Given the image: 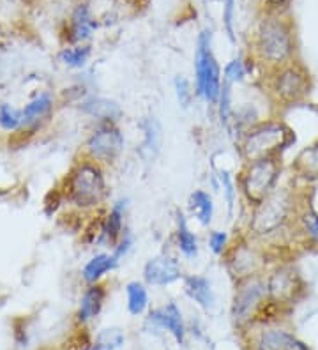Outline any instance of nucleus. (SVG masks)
<instances>
[{"mask_svg":"<svg viewBox=\"0 0 318 350\" xmlns=\"http://www.w3.org/2000/svg\"><path fill=\"white\" fill-rule=\"evenodd\" d=\"M310 188L290 175L289 183L281 184L262 204L244 209V234L274 253L276 258H284V253L297 248L295 223L302 205L311 198Z\"/></svg>","mask_w":318,"mask_h":350,"instance_id":"1","label":"nucleus"},{"mask_svg":"<svg viewBox=\"0 0 318 350\" xmlns=\"http://www.w3.org/2000/svg\"><path fill=\"white\" fill-rule=\"evenodd\" d=\"M295 30L281 11L263 14L251 38V59L259 64L262 75L297 60Z\"/></svg>","mask_w":318,"mask_h":350,"instance_id":"2","label":"nucleus"},{"mask_svg":"<svg viewBox=\"0 0 318 350\" xmlns=\"http://www.w3.org/2000/svg\"><path fill=\"white\" fill-rule=\"evenodd\" d=\"M259 85L271 101L276 113L304 105L313 92L315 81L310 69L297 59L281 68L265 71L259 78Z\"/></svg>","mask_w":318,"mask_h":350,"instance_id":"3","label":"nucleus"},{"mask_svg":"<svg viewBox=\"0 0 318 350\" xmlns=\"http://www.w3.org/2000/svg\"><path fill=\"white\" fill-rule=\"evenodd\" d=\"M108 168L81 156L66 177V198L83 213H99L110 202Z\"/></svg>","mask_w":318,"mask_h":350,"instance_id":"4","label":"nucleus"},{"mask_svg":"<svg viewBox=\"0 0 318 350\" xmlns=\"http://www.w3.org/2000/svg\"><path fill=\"white\" fill-rule=\"evenodd\" d=\"M297 142L292 126L280 116H271L248 129L235 140L241 163L265 158H283Z\"/></svg>","mask_w":318,"mask_h":350,"instance_id":"5","label":"nucleus"},{"mask_svg":"<svg viewBox=\"0 0 318 350\" xmlns=\"http://www.w3.org/2000/svg\"><path fill=\"white\" fill-rule=\"evenodd\" d=\"M283 158H265L241 163L237 170V186L241 191L242 209H253L281 186L287 172Z\"/></svg>","mask_w":318,"mask_h":350,"instance_id":"6","label":"nucleus"},{"mask_svg":"<svg viewBox=\"0 0 318 350\" xmlns=\"http://www.w3.org/2000/svg\"><path fill=\"white\" fill-rule=\"evenodd\" d=\"M193 71H195L193 83H195L196 99L214 108L223 89V68L214 53V34L207 27L200 30L196 36Z\"/></svg>","mask_w":318,"mask_h":350,"instance_id":"7","label":"nucleus"},{"mask_svg":"<svg viewBox=\"0 0 318 350\" xmlns=\"http://www.w3.org/2000/svg\"><path fill=\"white\" fill-rule=\"evenodd\" d=\"M274 260H278L274 253L251 239L244 232L233 237L228 252L221 258L223 267L233 283L248 280V278L263 276Z\"/></svg>","mask_w":318,"mask_h":350,"instance_id":"8","label":"nucleus"},{"mask_svg":"<svg viewBox=\"0 0 318 350\" xmlns=\"http://www.w3.org/2000/svg\"><path fill=\"white\" fill-rule=\"evenodd\" d=\"M269 304L267 283L265 276H254L233 283L232 304H230V321L239 331H246L256 324L263 310Z\"/></svg>","mask_w":318,"mask_h":350,"instance_id":"9","label":"nucleus"},{"mask_svg":"<svg viewBox=\"0 0 318 350\" xmlns=\"http://www.w3.org/2000/svg\"><path fill=\"white\" fill-rule=\"evenodd\" d=\"M265 283H267L269 303L280 310L295 304L306 294V282L292 258H278L267 269Z\"/></svg>","mask_w":318,"mask_h":350,"instance_id":"10","label":"nucleus"},{"mask_svg":"<svg viewBox=\"0 0 318 350\" xmlns=\"http://www.w3.org/2000/svg\"><path fill=\"white\" fill-rule=\"evenodd\" d=\"M124 152H126V135L120 124L101 122V124H94L85 138L81 156L110 168L122 159Z\"/></svg>","mask_w":318,"mask_h":350,"instance_id":"11","label":"nucleus"},{"mask_svg":"<svg viewBox=\"0 0 318 350\" xmlns=\"http://www.w3.org/2000/svg\"><path fill=\"white\" fill-rule=\"evenodd\" d=\"M251 350H310L292 331L267 322H256L250 329Z\"/></svg>","mask_w":318,"mask_h":350,"instance_id":"12","label":"nucleus"},{"mask_svg":"<svg viewBox=\"0 0 318 350\" xmlns=\"http://www.w3.org/2000/svg\"><path fill=\"white\" fill-rule=\"evenodd\" d=\"M183 262L177 253L161 252L150 256L142 267V280L154 288H166L184 280Z\"/></svg>","mask_w":318,"mask_h":350,"instance_id":"13","label":"nucleus"},{"mask_svg":"<svg viewBox=\"0 0 318 350\" xmlns=\"http://www.w3.org/2000/svg\"><path fill=\"white\" fill-rule=\"evenodd\" d=\"M127 213H129L127 198L120 197L111 202L99 218L98 228H96V243L105 248H114L127 230Z\"/></svg>","mask_w":318,"mask_h":350,"instance_id":"14","label":"nucleus"},{"mask_svg":"<svg viewBox=\"0 0 318 350\" xmlns=\"http://www.w3.org/2000/svg\"><path fill=\"white\" fill-rule=\"evenodd\" d=\"M145 324L150 325L153 329H157V331L168 333L178 345L186 342L187 325L184 321L183 310L175 301H166L161 306L150 310L147 313Z\"/></svg>","mask_w":318,"mask_h":350,"instance_id":"15","label":"nucleus"},{"mask_svg":"<svg viewBox=\"0 0 318 350\" xmlns=\"http://www.w3.org/2000/svg\"><path fill=\"white\" fill-rule=\"evenodd\" d=\"M80 111L85 117L94 120V124L101 122H115L120 124L124 119V110L120 103L114 98L101 94H87L80 101Z\"/></svg>","mask_w":318,"mask_h":350,"instance_id":"16","label":"nucleus"},{"mask_svg":"<svg viewBox=\"0 0 318 350\" xmlns=\"http://www.w3.org/2000/svg\"><path fill=\"white\" fill-rule=\"evenodd\" d=\"M183 292L200 310L211 313L217 306V292L211 278L204 274H186L183 280Z\"/></svg>","mask_w":318,"mask_h":350,"instance_id":"17","label":"nucleus"},{"mask_svg":"<svg viewBox=\"0 0 318 350\" xmlns=\"http://www.w3.org/2000/svg\"><path fill=\"white\" fill-rule=\"evenodd\" d=\"M142 131V142L138 146V156L144 163H154L161 154L163 140H165V129L161 120L156 116H145L138 124Z\"/></svg>","mask_w":318,"mask_h":350,"instance_id":"18","label":"nucleus"},{"mask_svg":"<svg viewBox=\"0 0 318 350\" xmlns=\"http://www.w3.org/2000/svg\"><path fill=\"white\" fill-rule=\"evenodd\" d=\"M174 246L175 253L183 256L184 260L195 262L200 256V239L189 225V218L183 209L175 211V228H174Z\"/></svg>","mask_w":318,"mask_h":350,"instance_id":"19","label":"nucleus"},{"mask_svg":"<svg viewBox=\"0 0 318 350\" xmlns=\"http://www.w3.org/2000/svg\"><path fill=\"white\" fill-rule=\"evenodd\" d=\"M295 244L304 252L318 253V209L311 198L302 205L295 223Z\"/></svg>","mask_w":318,"mask_h":350,"instance_id":"20","label":"nucleus"},{"mask_svg":"<svg viewBox=\"0 0 318 350\" xmlns=\"http://www.w3.org/2000/svg\"><path fill=\"white\" fill-rule=\"evenodd\" d=\"M289 170L299 183L308 186L318 184V137L293 156Z\"/></svg>","mask_w":318,"mask_h":350,"instance_id":"21","label":"nucleus"},{"mask_svg":"<svg viewBox=\"0 0 318 350\" xmlns=\"http://www.w3.org/2000/svg\"><path fill=\"white\" fill-rule=\"evenodd\" d=\"M106 299H108V286L106 283H94L87 285L81 292L80 303L77 310V321L80 324H90L101 315L105 308Z\"/></svg>","mask_w":318,"mask_h":350,"instance_id":"22","label":"nucleus"},{"mask_svg":"<svg viewBox=\"0 0 318 350\" xmlns=\"http://www.w3.org/2000/svg\"><path fill=\"white\" fill-rule=\"evenodd\" d=\"M99 23L96 16L92 14L89 2H80L75 8L71 14V22H69V41L72 44H87L98 30Z\"/></svg>","mask_w":318,"mask_h":350,"instance_id":"23","label":"nucleus"},{"mask_svg":"<svg viewBox=\"0 0 318 350\" xmlns=\"http://www.w3.org/2000/svg\"><path fill=\"white\" fill-rule=\"evenodd\" d=\"M122 262L117 258L111 252H98L90 256L89 260L85 262L81 267V280L85 285H94V283H101L108 274L119 269Z\"/></svg>","mask_w":318,"mask_h":350,"instance_id":"24","label":"nucleus"},{"mask_svg":"<svg viewBox=\"0 0 318 350\" xmlns=\"http://www.w3.org/2000/svg\"><path fill=\"white\" fill-rule=\"evenodd\" d=\"M187 209H189L191 218L195 219L202 228H212V223L216 218V202L214 195L207 189H195L187 197Z\"/></svg>","mask_w":318,"mask_h":350,"instance_id":"25","label":"nucleus"},{"mask_svg":"<svg viewBox=\"0 0 318 350\" xmlns=\"http://www.w3.org/2000/svg\"><path fill=\"white\" fill-rule=\"evenodd\" d=\"M271 116L263 113V108L256 101H242L235 105V113H233V126H232V138L233 142L241 138L248 129L262 122Z\"/></svg>","mask_w":318,"mask_h":350,"instance_id":"26","label":"nucleus"},{"mask_svg":"<svg viewBox=\"0 0 318 350\" xmlns=\"http://www.w3.org/2000/svg\"><path fill=\"white\" fill-rule=\"evenodd\" d=\"M150 286L144 280H131L124 285L126 310L131 317H144L150 312Z\"/></svg>","mask_w":318,"mask_h":350,"instance_id":"27","label":"nucleus"},{"mask_svg":"<svg viewBox=\"0 0 318 350\" xmlns=\"http://www.w3.org/2000/svg\"><path fill=\"white\" fill-rule=\"evenodd\" d=\"M53 105H55V98L51 92L42 90L39 94H36L34 98L27 103L25 107L21 108V117H23V129L25 128H36L39 122L47 119L48 116L53 110Z\"/></svg>","mask_w":318,"mask_h":350,"instance_id":"28","label":"nucleus"},{"mask_svg":"<svg viewBox=\"0 0 318 350\" xmlns=\"http://www.w3.org/2000/svg\"><path fill=\"white\" fill-rule=\"evenodd\" d=\"M256 69H260L259 64L250 55L233 57L223 66V83L230 87L242 85L253 77ZM260 75H262V71H260Z\"/></svg>","mask_w":318,"mask_h":350,"instance_id":"29","label":"nucleus"},{"mask_svg":"<svg viewBox=\"0 0 318 350\" xmlns=\"http://www.w3.org/2000/svg\"><path fill=\"white\" fill-rule=\"evenodd\" d=\"M217 180H220V193L225 202L226 216L230 219L237 214V207L241 202V191L237 186V175L228 170H217Z\"/></svg>","mask_w":318,"mask_h":350,"instance_id":"30","label":"nucleus"},{"mask_svg":"<svg viewBox=\"0 0 318 350\" xmlns=\"http://www.w3.org/2000/svg\"><path fill=\"white\" fill-rule=\"evenodd\" d=\"M216 110L217 124L223 131L232 137V126H233V113H235V99H233V87L223 83L221 94L217 98V103L214 105Z\"/></svg>","mask_w":318,"mask_h":350,"instance_id":"31","label":"nucleus"},{"mask_svg":"<svg viewBox=\"0 0 318 350\" xmlns=\"http://www.w3.org/2000/svg\"><path fill=\"white\" fill-rule=\"evenodd\" d=\"M90 57H92V46L89 44H71L60 50L59 60L66 68L81 71L89 66Z\"/></svg>","mask_w":318,"mask_h":350,"instance_id":"32","label":"nucleus"},{"mask_svg":"<svg viewBox=\"0 0 318 350\" xmlns=\"http://www.w3.org/2000/svg\"><path fill=\"white\" fill-rule=\"evenodd\" d=\"M126 345V333L117 325L101 329L94 338L90 350H120Z\"/></svg>","mask_w":318,"mask_h":350,"instance_id":"33","label":"nucleus"},{"mask_svg":"<svg viewBox=\"0 0 318 350\" xmlns=\"http://www.w3.org/2000/svg\"><path fill=\"white\" fill-rule=\"evenodd\" d=\"M174 94L175 99H177V105L183 110H189L193 101L196 99V92H195V83L189 80L184 75H177L174 78Z\"/></svg>","mask_w":318,"mask_h":350,"instance_id":"34","label":"nucleus"},{"mask_svg":"<svg viewBox=\"0 0 318 350\" xmlns=\"http://www.w3.org/2000/svg\"><path fill=\"white\" fill-rule=\"evenodd\" d=\"M232 237L226 230L223 228H209L207 237H205V244H207V250L217 258H223L226 252H228L230 244H232Z\"/></svg>","mask_w":318,"mask_h":350,"instance_id":"35","label":"nucleus"},{"mask_svg":"<svg viewBox=\"0 0 318 350\" xmlns=\"http://www.w3.org/2000/svg\"><path fill=\"white\" fill-rule=\"evenodd\" d=\"M0 129L8 133H14L18 131V129H23L21 110L14 108L13 105L2 103V105H0Z\"/></svg>","mask_w":318,"mask_h":350,"instance_id":"36","label":"nucleus"},{"mask_svg":"<svg viewBox=\"0 0 318 350\" xmlns=\"http://www.w3.org/2000/svg\"><path fill=\"white\" fill-rule=\"evenodd\" d=\"M223 30L230 43L237 41L235 36V22H237V0H223V13H221Z\"/></svg>","mask_w":318,"mask_h":350,"instance_id":"37","label":"nucleus"},{"mask_svg":"<svg viewBox=\"0 0 318 350\" xmlns=\"http://www.w3.org/2000/svg\"><path fill=\"white\" fill-rule=\"evenodd\" d=\"M135 244H136L135 235H133V234H131V230H129V228H127L126 234H124L122 237H120L119 243L115 244V246H114V248L110 250V252L114 253V255L117 256V258H119L120 262H122V260H126L127 256L131 255L133 250H135Z\"/></svg>","mask_w":318,"mask_h":350,"instance_id":"38","label":"nucleus"},{"mask_svg":"<svg viewBox=\"0 0 318 350\" xmlns=\"http://www.w3.org/2000/svg\"><path fill=\"white\" fill-rule=\"evenodd\" d=\"M265 2H267V5L271 8V11H281L289 0H265Z\"/></svg>","mask_w":318,"mask_h":350,"instance_id":"39","label":"nucleus"},{"mask_svg":"<svg viewBox=\"0 0 318 350\" xmlns=\"http://www.w3.org/2000/svg\"><path fill=\"white\" fill-rule=\"evenodd\" d=\"M315 188H317V189H318V184H315Z\"/></svg>","mask_w":318,"mask_h":350,"instance_id":"40","label":"nucleus"}]
</instances>
